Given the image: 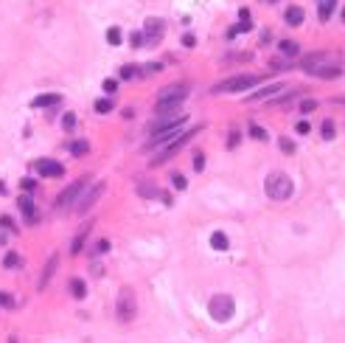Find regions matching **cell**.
I'll list each match as a JSON object with an SVG mask.
<instances>
[{"label":"cell","instance_id":"46","mask_svg":"<svg viewBox=\"0 0 345 343\" xmlns=\"http://www.w3.org/2000/svg\"><path fill=\"white\" fill-rule=\"evenodd\" d=\"M9 343H17V341H14V338H11V341H9Z\"/></svg>","mask_w":345,"mask_h":343},{"label":"cell","instance_id":"17","mask_svg":"<svg viewBox=\"0 0 345 343\" xmlns=\"http://www.w3.org/2000/svg\"><path fill=\"white\" fill-rule=\"evenodd\" d=\"M227 245H230V239H227V234H222V231H216L214 237H211V247H214V250H227Z\"/></svg>","mask_w":345,"mask_h":343},{"label":"cell","instance_id":"2","mask_svg":"<svg viewBox=\"0 0 345 343\" xmlns=\"http://www.w3.org/2000/svg\"><path fill=\"white\" fill-rule=\"evenodd\" d=\"M264 189H267L269 200H289L292 192H295V183L289 180V175H284V172H272V175H267V180H264Z\"/></svg>","mask_w":345,"mask_h":343},{"label":"cell","instance_id":"43","mask_svg":"<svg viewBox=\"0 0 345 343\" xmlns=\"http://www.w3.org/2000/svg\"><path fill=\"white\" fill-rule=\"evenodd\" d=\"M239 20H253L250 17V9H239Z\"/></svg>","mask_w":345,"mask_h":343},{"label":"cell","instance_id":"22","mask_svg":"<svg viewBox=\"0 0 345 343\" xmlns=\"http://www.w3.org/2000/svg\"><path fill=\"white\" fill-rule=\"evenodd\" d=\"M317 6H320V17L328 20L331 17V11L337 9V0H317Z\"/></svg>","mask_w":345,"mask_h":343},{"label":"cell","instance_id":"18","mask_svg":"<svg viewBox=\"0 0 345 343\" xmlns=\"http://www.w3.org/2000/svg\"><path fill=\"white\" fill-rule=\"evenodd\" d=\"M70 295H73L76 301H82L87 295V287H85V282H82V279H70Z\"/></svg>","mask_w":345,"mask_h":343},{"label":"cell","instance_id":"12","mask_svg":"<svg viewBox=\"0 0 345 343\" xmlns=\"http://www.w3.org/2000/svg\"><path fill=\"white\" fill-rule=\"evenodd\" d=\"M56 267H59V256H51V259H48V264H45V270H43V279H40V290H45V287H48V282H51L53 273H56Z\"/></svg>","mask_w":345,"mask_h":343},{"label":"cell","instance_id":"26","mask_svg":"<svg viewBox=\"0 0 345 343\" xmlns=\"http://www.w3.org/2000/svg\"><path fill=\"white\" fill-rule=\"evenodd\" d=\"M121 28H107V43L110 45H121Z\"/></svg>","mask_w":345,"mask_h":343},{"label":"cell","instance_id":"32","mask_svg":"<svg viewBox=\"0 0 345 343\" xmlns=\"http://www.w3.org/2000/svg\"><path fill=\"white\" fill-rule=\"evenodd\" d=\"M278 144H281V152H284V155H292V152H295V144L289 141V138H281Z\"/></svg>","mask_w":345,"mask_h":343},{"label":"cell","instance_id":"28","mask_svg":"<svg viewBox=\"0 0 345 343\" xmlns=\"http://www.w3.org/2000/svg\"><path fill=\"white\" fill-rule=\"evenodd\" d=\"M250 138H256V141H267L269 135L264 130H261L259 124H250Z\"/></svg>","mask_w":345,"mask_h":343},{"label":"cell","instance_id":"36","mask_svg":"<svg viewBox=\"0 0 345 343\" xmlns=\"http://www.w3.org/2000/svg\"><path fill=\"white\" fill-rule=\"evenodd\" d=\"M62 127H65V130H73V127H76V115L68 113L65 118H62Z\"/></svg>","mask_w":345,"mask_h":343},{"label":"cell","instance_id":"41","mask_svg":"<svg viewBox=\"0 0 345 343\" xmlns=\"http://www.w3.org/2000/svg\"><path fill=\"white\" fill-rule=\"evenodd\" d=\"M309 130H311V127H309V121H298V132H301V135H306Z\"/></svg>","mask_w":345,"mask_h":343},{"label":"cell","instance_id":"16","mask_svg":"<svg viewBox=\"0 0 345 343\" xmlns=\"http://www.w3.org/2000/svg\"><path fill=\"white\" fill-rule=\"evenodd\" d=\"M303 17H306V14H303L301 6H292V9H286V23H289V26H301Z\"/></svg>","mask_w":345,"mask_h":343},{"label":"cell","instance_id":"44","mask_svg":"<svg viewBox=\"0 0 345 343\" xmlns=\"http://www.w3.org/2000/svg\"><path fill=\"white\" fill-rule=\"evenodd\" d=\"M0 194H6V186H3V180H0Z\"/></svg>","mask_w":345,"mask_h":343},{"label":"cell","instance_id":"6","mask_svg":"<svg viewBox=\"0 0 345 343\" xmlns=\"http://www.w3.org/2000/svg\"><path fill=\"white\" fill-rule=\"evenodd\" d=\"M261 82V76H253V73H242V76H233V79H224L214 88V93H242V90H250Z\"/></svg>","mask_w":345,"mask_h":343},{"label":"cell","instance_id":"37","mask_svg":"<svg viewBox=\"0 0 345 343\" xmlns=\"http://www.w3.org/2000/svg\"><path fill=\"white\" fill-rule=\"evenodd\" d=\"M239 147V132L230 130V135H227V149H236Z\"/></svg>","mask_w":345,"mask_h":343},{"label":"cell","instance_id":"21","mask_svg":"<svg viewBox=\"0 0 345 343\" xmlns=\"http://www.w3.org/2000/svg\"><path fill=\"white\" fill-rule=\"evenodd\" d=\"M278 51L284 53V56H295L301 48H298V43H295V40H284V43H278Z\"/></svg>","mask_w":345,"mask_h":343},{"label":"cell","instance_id":"31","mask_svg":"<svg viewBox=\"0 0 345 343\" xmlns=\"http://www.w3.org/2000/svg\"><path fill=\"white\" fill-rule=\"evenodd\" d=\"M101 88H104V93H107V96H110V93H118V82H115V79H104Z\"/></svg>","mask_w":345,"mask_h":343},{"label":"cell","instance_id":"23","mask_svg":"<svg viewBox=\"0 0 345 343\" xmlns=\"http://www.w3.org/2000/svg\"><path fill=\"white\" fill-rule=\"evenodd\" d=\"M140 73H143L140 65H124V68H121V79H135V76H140Z\"/></svg>","mask_w":345,"mask_h":343},{"label":"cell","instance_id":"42","mask_svg":"<svg viewBox=\"0 0 345 343\" xmlns=\"http://www.w3.org/2000/svg\"><path fill=\"white\" fill-rule=\"evenodd\" d=\"M104 250H110V242H98L95 245V253H104Z\"/></svg>","mask_w":345,"mask_h":343},{"label":"cell","instance_id":"40","mask_svg":"<svg viewBox=\"0 0 345 343\" xmlns=\"http://www.w3.org/2000/svg\"><path fill=\"white\" fill-rule=\"evenodd\" d=\"M143 43H146V37L140 34V31H135V34H132V45H135V48H140Z\"/></svg>","mask_w":345,"mask_h":343},{"label":"cell","instance_id":"38","mask_svg":"<svg viewBox=\"0 0 345 343\" xmlns=\"http://www.w3.org/2000/svg\"><path fill=\"white\" fill-rule=\"evenodd\" d=\"M314 107H317V101H314V98H306V101H301V110H303V113H311Z\"/></svg>","mask_w":345,"mask_h":343},{"label":"cell","instance_id":"1","mask_svg":"<svg viewBox=\"0 0 345 343\" xmlns=\"http://www.w3.org/2000/svg\"><path fill=\"white\" fill-rule=\"evenodd\" d=\"M188 85L185 82H174V85H166L160 93H157V101H155V115H172L177 107L188 98Z\"/></svg>","mask_w":345,"mask_h":343},{"label":"cell","instance_id":"8","mask_svg":"<svg viewBox=\"0 0 345 343\" xmlns=\"http://www.w3.org/2000/svg\"><path fill=\"white\" fill-rule=\"evenodd\" d=\"M185 115H177V113H172V115H157L155 121L149 124V135H160V132H169V130H180V127H185Z\"/></svg>","mask_w":345,"mask_h":343},{"label":"cell","instance_id":"19","mask_svg":"<svg viewBox=\"0 0 345 343\" xmlns=\"http://www.w3.org/2000/svg\"><path fill=\"white\" fill-rule=\"evenodd\" d=\"M284 90V85H267L264 90H259V93H253L250 101H259V98H267V96H275V93H281Z\"/></svg>","mask_w":345,"mask_h":343},{"label":"cell","instance_id":"7","mask_svg":"<svg viewBox=\"0 0 345 343\" xmlns=\"http://www.w3.org/2000/svg\"><path fill=\"white\" fill-rule=\"evenodd\" d=\"M208 312H211L214 321H227V318H233V312H236V301L230 298V295L219 293V295H214V298L208 301Z\"/></svg>","mask_w":345,"mask_h":343},{"label":"cell","instance_id":"30","mask_svg":"<svg viewBox=\"0 0 345 343\" xmlns=\"http://www.w3.org/2000/svg\"><path fill=\"white\" fill-rule=\"evenodd\" d=\"M85 234H87V231L76 234V239H73V245H70V253H79V250H82V245H85Z\"/></svg>","mask_w":345,"mask_h":343},{"label":"cell","instance_id":"25","mask_svg":"<svg viewBox=\"0 0 345 343\" xmlns=\"http://www.w3.org/2000/svg\"><path fill=\"white\" fill-rule=\"evenodd\" d=\"M3 264H6V267H11V270H14V267H20V264H23V259H20V253H14V250H9V253L3 256Z\"/></svg>","mask_w":345,"mask_h":343},{"label":"cell","instance_id":"39","mask_svg":"<svg viewBox=\"0 0 345 343\" xmlns=\"http://www.w3.org/2000/svg\"><path fill=\"white\" fill-rule=\"evenodd\" d=\"M152 189H155V186H149V183H140L138 186V192L143 194V197H155V192H152Z\"/></svg>","mask_w":345,"mask_h":343},{"label":"cell","instance_id":"13","mask_svg":"<svg viewBox=\"0 0 345 343\" xmlns=\"http://www.w3.org/2000/svg\"><path fill=\"white\" fill-rule=\"evenodd\" d=\"M20 211H23L26 222H37V208H34V202H31V197H28V194H23V197H20Z\"/></svg>","mask_w":345,"mask_h":343},{"label":"cell","instance_id":"35","mask_svg":"<svg viewBox=\"0 0 345 343\" xmlns=\"http://www.w3.org/2000/svg\"><path fill=\"white\" fill-rule=\"evenodd\" d=\"M20 189H23V192H26V194H31V192H34V189H37V180H31V177H28V180H26V177H23V183H20Z\"/></svg>","mask_w":345,"mask_h":343},{"label":"cell","instance_id":"34","mask_svg":"<svg viewBox=\"0 0 345 343\" xmlns=\"http://www.w3.org/2000/svg\"><path fill=\"white\" fill-rule=\"evenodd\" d=\"M194 169H197V172L205 169V155H202V152H194Z\"/></svg>","mask_w":345,"mask_h":343},{"label":"cell","instance_id":"33","mask_svg":"<svg viewBox=\"0 0 345 343\" xmlns=\"http://www.w3.org/2000/svg\"><path fill=\"white\" fill-rule=\"evenodd\" d=\"M0 225H3L6 231H11V234H17V225H14V220H11V217H0Z\"/></svg>","mask_w":345,"mask_h":343},{"label":"cell","instance_id":"4","mask_svg":"<svg viewBox=\"0 0 345 343\" xmlns=\"http://www.w3.org/2000/svg\"><path fill=\"white\" fill-rule=\"evenodd\" d=\"M197 135H199V127H191V130H185L182 135H177L172 144H166L163 149H160L155 158H152V166H160V163H166V160H172L174 155H177V152H180L182 147L191 141V138H197Z\"/></svg>","mask_w":345,"mask_h":343},{"label":"cell","instance_id":"5","mask_svg":"<svg viewBox=\"0 0 345 343\" xmlns=\"http://www.w3.org/2000/svg\"><path fill=\"white\" fill-rule=\"evenodd\" d=\"M115 318L121 321V324H132L135 318H138V301H135V293L129 287H124L118 293V301H115Z\"/></svg>","mask_w":345,"mask_h":343},{"label":"cell","instance_id":"14","mask_svg":"<svg viewBox=\"0 0 345 343\" xmlns=\"http://www.w3.org/2000/svg\"><path fill=\"white\" fill-rule=\"evenodd\" d=\"M163 28H166V23H163V20L149 17V20H146V28H143V31L149 34V40H157V37H163Z\"/></svg>","mask_w":345,"mask_h":343},{"label":"cell","instance_id":"29","mask_svg":"<svg viewBox=\"0 0 345 343\" xmlns=\"http://www.w3.org/2000/svg\"><path fill=\"white\" fill-rule=\"evenodd\" d=\"M172 186L177 189V192H182V189L188 186V180H185V177H182L180 172H174V175H172Z\"/></svg>","mask_w":345,"mask_h":343},{"label":"cell","instance_id":"9","mask_svg":"<svg viewBox=\"0 0 345 343\" xmlns=\"http://www.w3.org/2000/svg\"><path fill=\"white\" fill-rule=\"evenodd\" d=\"M101 194H104V183H101V180H98V183H93V189H85V192L79 194L82 200L76 202V214H87L95 202H98V197H101Z\"/></svg>","mask_w":345,"mask_h":343},{"label":"cell","instance_id":"20","mask_svg":"<svg viewBox=\"0 0 345 343\" xmlns=\"http://www.w3.org/2000/svg\"><path fill=\"white\" fill-rule=\"evenodd\" d=\"M68 152L70 155H76V158H82V155L90 152V144L87 141H73V144H68Z\"/></svg>","mask_w":345,"mask_h":343},{"label":"cell","instance_id":"45","mask_svg":"<svg viewBox=\"0 0 345 343\" xmlns=\"http://www.w3.org/2000/svg\"><path fill=\"white\" fill-rule=\"evenodd\" d=\"M343 23H345V9H343Z\"/></svg>","mask_w":345,"mask_h":343},{"label":"cell","instance_id":"15","mask_svg":"<svg viewBox=\"0 0 345 343\" xmlns=\"http://www.w3.org/2000/svg\"><path fill=\"white\" fill-rule=\"evenodd\" d=\"M59 101H62L59 93H43V96L34 98V107H53V104H59Z\"/></svg>","mask_w":345,"mask_h":343},{"label":"cell","instance_id":"24","mask_svg":"<svg viewBox=\"0 0 345 343\" xmlns=\"http://www.w3.org/2000/svg\"><path fill=\"white\" fill-rule=\"evenodd\" d=\"M110 110H115V98H98L95 101V113H110Z\"/></svg>","mask_w":345,"mask_h":343},{"label":"cell","instance_id":"11","mask_svg":"<svg viewBox=\"0 0 345 343\" xmlns=\"http://www.w3.org/2000/svg\"><path fill=\"white\" fill-rule=\"evenodd\" d=\"M34 172L43 177H62L65 175V166H62L59 160H48V158H40L34 160Z\"/></svg>","mask_w":345,"mask_h":343},{"label":"cell","instance_id":"10","mask_svg":"<svg viewBox=\"0 0 345 343\" xmlns=\"http://www.w3.org/2000/svg\"><path fill=\"white\" fill-rule=\"evenodd\" d=\"M85 186H87V177H79L76 183H70L68 189H65V192H62L59 197H56V208H59V211H65L70 202H76V200H79V194L85 192Z\"/></svg>","mask_w":345,"mask_h":343},{"label":"cell","instance_id":"3","mask_svg":"<svg viewBox=\"0 0 345 343\" xmlns=\"http://www.w3.org/2000/svg\"><path fill=\"white\" fill-rule=\"evenodd\" d=\"M303 68H306V73L320 76V79H340V76H343V68H340V65H328L323 53L309 56V59L303 62Z\"/></svg>","mask_w":345,"mask_h":343},{"label":"cell","instance_id":"27","mask_svg":"<svg viewBox=\"0 0 345 343\" xmlns=\"http://www.w3.org/2000/svg\"><path fill=\"white\" fill-rule=\"evenodd\" d=\"M320 135H323V141H331V138H334V121H323Z\"/></svg>","mask_w":345,"mask_h":343}]
</instances>
